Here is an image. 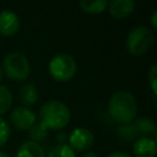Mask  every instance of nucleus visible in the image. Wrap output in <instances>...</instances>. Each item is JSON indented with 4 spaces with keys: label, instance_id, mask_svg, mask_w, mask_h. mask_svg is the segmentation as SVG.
<instances>
[{
    "label": "nucleus",
    "instance_id": "1",
    "mask_svg": "<svg viewBox=\"0 0 157 157\" xmlns=\"http://www.w3.org/2000/svg\"><path fill=\"white\" fill-rule=\"evenodd\" d=\"M108 112L110 117L120 123L129 124L136 118L137 103L135 96L129 91H118L115 92L108 102Z\"/></svg>",
    "mask_w": 157,
    "mask_h": 157
},
{
    "label": "nucleus",
    "instance_id": "2",
    "mask_svg": "<svg viewBox=\"0 0 157 157\" xmlns=\"http://www.w3.org/2000/svg\"><path fill=\"white\" fill-rule=\"evenodd\" d=\"M39 118L40 124L47 130H60L69 124L71 113L65 103L60 101H49L42 105Z\"/></svg>",
    "mask_w": 157,
    "mask_h": 157
},
{
    "label": "nucleus",
    "instance_id": "3",
    "mask_svg": "<svg viewBox=\"0 0 157 157\" xmlns=\"http://www.w3.org/2000/svg\"><path fill=\"white\" fill-rule=\"evenodd\" d=\"M2 69L6 76L13 81H25L31 74V65L26 55L18 52H12L5 55Z\"/></svg>",
    "mask_w": 157,
    "mask_h": 157
},
{
    "label": "nucleus",
    "instance_id": "4",
    "mask_svg": "<svg viewBox=\"0 0 157 157\" xmlns=\"http://www.w3.org/2000/svg\"><path fill=\"white\" fill-rule=\"evenodd\" d=\"M52 77L59 82H66L71 80L77 70V64L75 59L69 54H56L54 55L48 65Z\"/></svg>",
    "mask_w": 157,
    "mask_h": 157
},
{
    "label": "nucleus",
    "instance_id": "5",
    "mask_svg": "<svg viewBox=\"0 0 157 157\" xmlns=\"http://www.w3.org/2000/svg\"><path fill=\"white\" fill-rule=\"evenodd\" d=\"M153 43V33L146 26H137L126 37V49L135 56L144 55Z\"/></svg>",
    "mask_w": 157,
    "mask_h": 157
},
{
    "label": "nucleus",
    "instance_id": "6",
    "mask_svg": "<svg viewBox=\"0 0 157 157\" xmlns=\"http://www.w3.org/2000/svg\"><path fill=\"white\" fill-rule=\"evenodd\" d=\"M67 140H69V146L74 152L75 151L83 152L92 146L94 141V135L92 134V131H90L86 128H76L71 131Z\"/></svg>",
    "mask_w": 157,
    "mask_h": 157
},
{
    "label": "nucleus",
    "instance_id": "7",
    "mask_svg": "<svg viewBox=\"0 0 157 157\" xmlns=\"http://www.w3.org/2000/svg\"><path fill=\"white\" fill-rule=\"evenodd\" d=\"M36 114L27 107H16L10 114L11 124L18 130H29L36 124Z\"/></svg>",
    "mask_w": 157,
    "mask_h": 157
},
{
    "label": "nucleus",
    "instance_id": "8",
    "mask_svg": "<svg viewBox=\"0 0 157 157\" xmlns=\"http://www.w3.org/2000/svg\"><path fill=\"white\" fill-rule=\"evenodd\" d=\"M20 26L21 21L17 13L10 10L0 11V34L12 36L20 29Z\"/></svg>",
    "mask_w": 157,
    "mask_h": 157
},
{
    "label": "nucleus",
    "instance_id": "9",
    "mask_svg": "<svg viewBox=\"0 0 157 157\" xmlns=\"http://www.w3.org/2000/svg\"><path fill=\"white\" fill-rule=\"evenodd\" d=\"M135 9V2L132 0H112L108 4L109 13L118 20H123L132 13Z\"/></svg>",
    "mask_w": 157,
    "mask_h": 157
},
{
    "label": "nucleus",
    "instance_id": "10",
    "mask_svg": "<svg viewBox=\"0 0 157 157\" xmlns=\"http://www.w3.org/2000/svg\"><path fill=\"white\" fill-rule=\"evenodd\" d=\"M136 157H155L157 151L156 141L147 136H140L135 140L132 146Z\"/></svg>",
    "mask_w": 157,
    "mask_h": 157
},
{
    "label": "nucleus",
    "instance_id": "11",
    "mask_svg": "<svg viewBox=\"0 0 157 157\" xmlns=\"http://www.w3.org/2000/svg\"><path fill=\"white\" fill-rule=\"evenodd\" d=\"M132 126L136 135L140 136H155L156 135V124L148 117H140L132 120Z\"/></svg>",
    "mask_w": 157,
    "mask_h": 157
},
{
    "label": "nucleus",
    "instance_id": "12",
    "mask_svg": "<svg viewBox=\"0 0 157 157\" xmlns=\"http://www.w3.org/2000/svg\"><path fill=\"white\" fill-rule=\"evenodd\" d=\"M16 157H45V152L39 144L28 140L18 147Z\"/></svg>",
    "mask_w": 157,
    "mask_h": 157
},
{
    "label": "nucleus",
    "instance_id": "13",
    "mask_svg": "<svg viewBox=\"0 0 157 157\" xmlns=\"http://www.w3.org/2000/svg\"><path fill=\"white\" fill-rule=\"evenodd\" d=\"M38 96H39V93H38L37 87L31 82H27V83H25L20 87L18 98L25 105L34 104L38 101Z\"/></svg>",
    "mask_w": 157,
    "mask_h": 157
},
{
    "label": "nucleus",
    "instance_id": "14",
    "mask_svg": "<svg viewBox=\"0 0 157 157\" xmlns=\"http://www.w3.org/2000/svg\"><path fill=\"white\" fill-rule=\"evenodd\" d=\"M78 6L86 13H101L107 9L108 1L107 0H92V1L81 0L78 1Z\"/></svg>",
    "mask_w": 157,
    "mask_h": 157
},
{
    "label": "nucleus",
    "instance_id": "15",
    "mask_svg": "<svg viewBox=\"0 0 157 157\" xmlns=\"http://www.w3.org/2000/svg\"><path fill=\"white\" fill-rule=\"evenodd\" d=\"M12 104V94L7 86L0 83V115L6 113Z\"/></svg>",
    "mask_w": 157,
    "mask_h": 157
},
{
    "label": "nucleus",
    "instance_id": "16",
    "mask_svg": "<svg viewBox=\"0 0 157 157\" xmlns=\"http://www.w3.org/2000/svg\"><path fill=\"white\" fill-rule=\"evenodd\" d=\"M45 157H76V156H75V152L70 148L69 145L60 144V145L54 146L48 152V155H45Z\"/></svg>",
    "mask_w": 157,
    "mask_h": 157
},
{
    "label": "nucleus",
    "instance_id": "17",
    "mask_svg": "<svg viewBox=\"0 0 157 157\" xmlns=\"http://www.w3.org/2000/svg\"><path fill=\"white\" fill-rule=\"evenodd\" d=\"M47 134H48V130L39 123V124H34L31 129H29V139L31 141L33 142H39V141H43L45 137H47Z\"/></svg>",
    "mask_w": 157,
    "mask_h": 157
},
{
    "label": "nucleus",
    "instance_id": "18",
    "mask_svg": "<svg viewBox=\"0 0 157 157\" xmlns=\"http://www.w3.org/2000/svg\"><path fill=\"white\" fill-rule=\"evenodd\" d=\"M119 134H120V136H121L124 140H128V141H129V140H132V139H135V137L137 136L131 123L124 124L123 126H120V128H119Z\"/></svg>",
    "mask_w": 157,
    "mask_h": 157
},
{
    "label": "nucleus",
    "instance_id": "19",
    "mask_svg": "<svg viewBox=\"0 0 157 157\" xmlns=\"http://www.w3.org/2000/svg\"><path fill=\"white\" fill-rule=\"evenodd\" d=\"M9 136H10V125L4 118H0V147L6 144Z\"/></svg>",
    "mask_w": 157,
    "mask_h": 157
},
{
    "label": "nucleus",
    "instance_id": "20",
    "mask_svg": "<svg viewBox=\"0 0 157 157\" xmlns=\"http://www.w3.org/2000/svg\"><path fill=\"white\" fill-rule=\"evenodd\" d=\"M148 77V82L151 86V90L153 92V94L157 93V88H156V81H157V64H153L152 67L150 69V72L147 75Z\"/></svg>",
    "mask_w": 157,
    "mask_h": 157
},
{
    "label": "nucleus",
    "instance_id": "21",
    "mask_svg": "<svg viewBox=\"0 0 157 157\" xmlns=\"http://www.w3.org/2000/svg\"><path fill=\"white\" fill-rule=\"evenodd\" d=\"M107 157H130V156L128 153H124V152H112Z\"/></svg>",
    "mask_w": 157,
    "mask_h": 157
},
{
    "label": "nucleus",
    "instance_id": "22",
    "mask_svg": "<svg viewBox=\"0 0 157 157\" xmlns=\"http://www.w3.org/2000/svg\"><path fill=\"white\" fill-rule=\"evenodd\" d=\"M151 23H152V27L153 28L157 27V11H153L152 17H151Z\"/></svg>",
    "mask_w": 157,
    "mask_h": 157
},
{
    "label": "nucleus",
    "instance_id": "23",
    "mask_svg": "<svg viewBox=\"0 0 157 157\" xmlns=\"http://www.w3.org/2000/svg\"><path fill=\"white\" fill-rule=\"evenodd\" d=\"M56 140L59 141V145L61 144V142H64V141H66V134L65 132H59V135L56 136Z\"/></svg>",
    "mask_w": 157,
    "mask_h": 157
},
{
    "label": "nucleus",
    "instance_id": "24",
    "mask_svg": "<svg viewBox=\"0 0 157 157\" xmlns=\"http://www.w3.org/2000/svg\"><path fill=\"white\" fill-rule=\"evenodd\" d=\"M82 157H98L94 152H87V153H85Z\"/></svg>",
    "mask_w": 157,
    "mask_h": 157
},
{
    "label": "nucleus",
    "instance_id": "25",
    "mask_svg": "<svg viewBox=\"0 0 157 157\" xmlns=\"http://www.w3.org/2000/svg\"><path fill=\"white\" fill-rule=\"evenodd\" d=\"M0 157H10L6 152H4V151H0Z\"/></svg>",
    "mask_w": 157,
    "mask_h": 157
},
{
    "label": "nucleus",
    "instance_id": "26",
    "mask_svg": "<svg viewBox=\"0 0 157 157\" xmlns=\"http://www.w3.org/2000/svg\"><path fill=\"white\" fill-rule=\"evenodd\" d=\"M1 80H2V69L0 67V82H1Z\"/></svg>",
    "mask_w": 157,
    "mask_h": 157
}]
</instances>
